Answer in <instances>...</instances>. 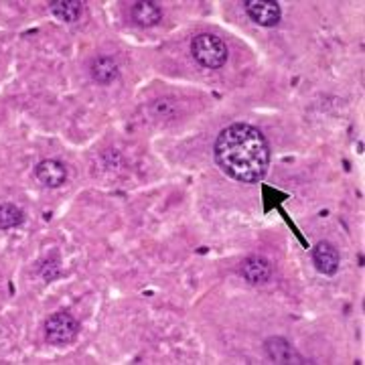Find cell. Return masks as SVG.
I'll list each match as a JSON object with an SVG mask.
<instances>
[{
	"label": "cell",
	"instance_id": "obj_10",
	"mask_svg": "<svg viewBox=\"0 0 365 365\" xmlns=\"http://www.w3.org/2000/svg\"><path fill=\"white\" fill-rule=\"evenodd\" d=\"M49 13L61 23H76L81 19L83 2L81 0H51Z\"/></svg>",
	"mask_w": 365,
	"mask_h": 365
},
{
	"label": "cell",
	"instance_id": "obj_8",
	"mask_svg": "<svg viewBox=\"0 0 365 365\" xmlns=\"http://www.w3.org/2000/svg\"><path fill=\"white\" fill-rule=\"evenodd\" d=\"M266 353L274 364H304L297 349L282 337H272L266 341Z\"/></svg>",
	"mask_w": 365,
	"mask_h": 365
},
{
	"label": "cell",
	"instance_id": "obj_9",
	"mask_svg": "<svg viewBox=\"0 0 365 365\" xmlns=\"http://www.w3.org/2000/svg\"><path fill=\"white\" fill-rule=\"evenodd\" d=\"M132 21L136 23L138 26H157L163 19V11L158 6L157 2H150V0H140L132 6Z\"/></svg>",
	"mask_w": 365,
	"mask_h": 365
},
{
	"label": "cell",
	"instance_id": "obj_6",
	"mask_svg": "<svg viewBox=\"0 0 365 365\" xmlns=\"http://www.w3.org/2000/svg\"><path fill=\"white\" fill-rule=\"evenodd\" d=\"M242 276L248 280L250 284H266L272 276V266L266 258L260 256H252L248 260L242 262V268H240Z\"/></svg>",
	"mask_w": 365,
	"mask_h": 365
},
{
	"label": "cell",
	"instance_id": "obj_5",
	"mask_svg": "<svg viewBox=\"0 0 365 365\" xmlns=\"http://www.w3.org/2000/svg\"><path fill=\"white\" fill-rule=\"evenodd\" d=\"M35 175L39 182H43L45 187L49 189H57L67 181V169L63 163L55 160V158H47V160H41L35 169Z\"/></svg>",
	"mask_w": 365,
	"mask_h": 365
},
{
	"label": "cell",
	"instance_id": "obj_3",
	"mask_svg": "<svg viewBox=\"0 0 365 365\" xmlns=\"http://www.w3.org/2000/svg\"><path fill=\"white\" fill-rule=\"evenodd\" d=\"M79 333V323L73 314L59 311L45 321V339L51 345H69Z\"/></svg>",
	"mask_w": 365,
	"mask_h": 365
},
{
	"label": "cell",
	"instance_id": "obj_13",
	"mask_svg": "<svg viewBox=\"0 0 365 365\" xmlns=\"http://www.w3.org/2000/svg\"><path fill=\"white\" fill-rule=\"evenodd\" d=\"M157 114H163V116H170L173 112H175V108H173V102L169 100H158L155 102V108H153Z\"/></svg>",
	"mask_w": 365,
	"mask_h": 365
},
{
	"label": "cell",
	"instance_id": "obj_4",
	"mask_svg": "<svg viewBox=\"0 0 365 365\" xmlns=\"http://www.w3.org/2000/svg\"><path fill=\"white\" fill-rule=\"evenodd\" d=\"M244 9L250 19L260 26H276L282 16L280 4L272 0H246Z\"/></svg>",
	"mask_w": 365,
	"mask_h": 365
},
{
	"label": "cell",
	"instance_id": "obj_1",
	"mask_svg": "<svg viewBox=\"0 0 365 365\" xmlns=\"http://www.w3.org/2000/svg\"><path fill=\"white\" fill-rule=\"evenodd\" d=\"M213 153L220 169L240 182H260L270 165L266 136L250 124H232L223 128Z\"/></svg>",
	"mask_w": 365,
	"mask_h": 365
},
{
	"label": "cell",
	"instance_id": "obj_2",
	"mask_svg": "<svg viewBox=\"0 0 365 365\" xmlns=\"http://www.w3.org/2000/svg\"><path fill=\"white\" fill-rule=\"evenodd\" d=\"M191 53L199 66L207 69H220L227 61V45L211 33H201L191 41Z\"/></svg>",
	"mask_w": 365,
	"mask_h": 365
},
{
	"label": "cell",
	"instance_id": "obj_7",
	"mask_svg": "<svg viewBox=\"0 0 365 365\" xmlns=\"http://www.w3.org/2000/svg\"><path fill=\"white\" fill-rule=\"evenodd\" d=\"M313 262L321 274H335L339 268V252L329 242H319L313 250Z\"/></svg>",
	"mask_w": 365,
	"mask_h": 365
},
{
	"label": "cell",
	"instance_id": "obj_11",
	"mask_svg": "<svg viewBox=\"0 0 365 365\" xmlns=\"http://www.w3.org/2000/svg\"><path fill=\"white\" fill-rule=\"evenodd\" d=\"M118 76H120V69L112 57H98L91 63V78L102 86H110L112 81H116Z\"/></svg>",
	"mask_w": 365,
	"mask_h": 365
},
{
	"label": "cell",
	"instance_id": "obj_12",
	"mask_svg": "<svg viewBox=\"0 0 365 365\" xmlns=\"http://www.w3.org/2000/svg\"><path fill=\"white\" fill-rule=\"evenodd\" d=\"M25 222L23 209L16 207L13 203H2L0 205V230H13Z\"/></svg>",
	"mask_w": 365,
	"mask_h": 365
}]
</instances>
